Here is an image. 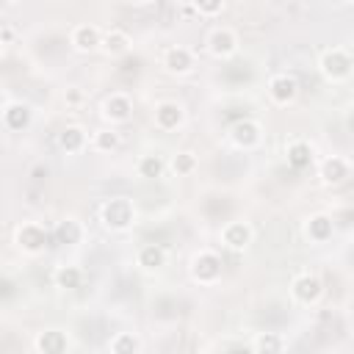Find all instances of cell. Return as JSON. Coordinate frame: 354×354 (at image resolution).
Listing matches in <instances>:
<instances>
[{
  "mask_svg": "<svg viewBox=\"0 0 354 354\" xmlns=\"http://www.w3.org/2000/svg\"><path fill=\"white\" fill-rule=\"evenodd\" d=\"M232 144L241 149H252L260 144V124L254 119H243L232 127Z\"/></svg>",
  "mask_w": 354,
  "mask_h": 354,
  "instance_id": "cell-14",
  "label": "cell"
},
{
  "mask_svg": "<svg viewBox=\"0 0 354 354\" xmlns=\"http://www.w3.org/2000/svg\"><path fill=\"white\" fill-rule=\"evenodd\" d=\"M348 174H351V163L346 158H340V155H329L321 163V180L326 185H340V183L348 180Z\"/></svg>",
  "mask_w": 354,
  "mask_h": 354,
  "instance_id": "cell-11",
  "label": "cell"
},
{
  "mask_svg": "<svg viewBox=\"0 0 354 354\" xmlns=\"http://www.w3.org/2000/svg\"><path fill=\"white\" fill-rule=\"evenodd\" d=\"M163 66L171 72V75H185L194 69V50L183 47V44H174V47H166L163 50Z\"/></svg>",
  "mask_w": 354,
  "mask_h": 354,
  "instance_id": "cell-8",
  "label": "cell"
},
{
  "mask_svg": "<svg viewBox=\"0 0 354 354\" xmlns=\"http://www.w3.org/2000/svg\"><path fill=\"white\" fill-rule=\"evenodd\" d=\"M3 124H6V130H25L30 124V108L25 102H6Z\"/></svg>",
  "mask_w": 354,
  "mask_h": 354,
  "instance_id": "cell-17",
  "label": "cell"
},
{
  "mask_svg": "<svg viewBox=\"0 0 354 354\" xmlns=\"http://www.w3.org/2000/svg\"><path fill=\"white\" fill-rule=\"evenodd\" d=\"M238 50V33L230 25H216L207 36V53L213 58H230Z\"/></svg>",
  "mask_w": 354,
  "mask_h": 354,
  "instance_id": "cell-3",
  "label": "cell"
},
{
  "mask_svg": "<svg viewBox=\"0 0 354 354\" xmlns=\"http://www.w3.org/2000/svg\"><path fill=\"white\" fill-rule=\"evenodd\" d=\"M290 293H293L296 301H301V304H313V301L321 299V293H324V282H321L318 274L304 271V274H299V277L290 282Z\"/></svg>",
  "mask_w": 354,
  "mask_h": 354,
  "instance_id": "cell-4",
  "label": "cell"
},
{
  "mask_svg": "<svg viewBox=\"0 0 354 354\" xmlns=\"http://www.w3.org/2000/svg\"><path fill=\"white\" fill-rule=\"evenodd\" d=\"M307 235L313 238V241H326L329 235H332V218L329 216H313L310 218V224H307Z\"/></svg>",
  "mask_w": 354,
  "mask_h": 354,
  "instance_id": "cell-25",
  "label": "cell"
},
{
  "mask_svg": "<svg viewBox=\"0 0 354 354\" xmlns=\"http://www.w3.org/2000/svg\"><path fill=\"white\" fill-rule=\"evenodd\" d=\"M86 133L80 130V127H66L64 133H61V138H58V144H61V149H66V152H80L83 147H86Z\"/></svg>",
  "mask_w": 354,
  "mask_h": 354,
  "instance_id": "cell-22",
  "label": "cell"
},
{
  "mask_svg": "<svg viewBox=\"0 0 354 354\" xmlns=\"http://www.w3.org/2000/svg\"><path fill=\"white\" fill-rule=\"evenodd\" d=\"M183 119H185V111H183V105L177 100H163V102L155 105V127L174 130V127L183 124Z\"/></svg>",
  "mask_w": 354,
  "mask_h": 354,
  "instance_id": "cell-9",
  "label": "cell"
},
{
  "mask_svg": "<svg viewBox=\"0 0 354 354\" xmlns=\"http://www.w3.org/2000/svg\"><path fill=\"white\" fill-rule=\"evenodd\" d=\"M55 235H58L61 243H80V238H83V227H80V221H75V218H64V221L58 224Z\"/></svg>",
  "mask_w": 354,
  "mask_h": 354,
  "instance_id": "cell-24",
  "label": "cell"
},
{
  "mask_svg": "<svg viewBox=\"0 0 354 354\" xmlns=\"http://www.w3.org/2000/svg\"><path fill=\"white\" fill-rule=\"evenodd\" d=\"M119 133L111 127V130H97L94 136H91V149H97V152H111V149H116L119 147Z\"/></svg>",
  "mask_w": 354,
  "mask_h": 354,
  "instance_id": "cell-23",
  "label": "cell"
},
{
  "mask_svg": "<svg viewBox=\"0 0 354 354\" xmlns=\"http://www.w3.org/2000/svg\"><path fill=\"white\" fill-rule=\"evenodd\" d=\"M102 33H105V30H100L97 25L80 22V25L72 28L69 41H72V47H75L77 53H94V50H100V44H102Z\"/></svg>",
  "mask_w": 354,
  "mask_h": 354,
  "instance_id": "cell-5",
  "label": "cell"
},
{
  "mask_svg": "<svg viewBox=\"0 0 354 354\" xmlns=\"http://www.w3.org/2000/svg\"><path fill=\"white\" fill-rule=\"evenodd\" d=\"M108 348H111V354H138L141 351V340L133 332H116L111 337Z\"/></svg>",
  "mask_w": 354,
  "mask_h": 354,
  "instance_id": "cell-20",
  "label": "cell"
},
{
  "mask_svg": "<svg viewBox=\"0 0 354 354\" xmlns=\"http://www.w3.org/2000/svg\"><path fill=\"white\" fill-rule=\"evenodd\" d=\"M194 11H196V14H205V17H210V14H221V11H224V3H221V0H216V3H196Z\"/></svg>",
  "mask_w": 354,
  "mask_h": 354,
  "instance_id": "cell-29",
  "label": "cell"
},
{
  "mask_svg": "<svg viewBox=\"0 0 354 354\" xmlns=\"http://www.w3.org/2000/svg\"><path fill=\"white\" fill-rule=\"evenodd\" d=\"M130 36L122 30V28H108L105 33H102V44H100V50L105 53V55H111V58H119V55H124L127 50H130Z\"/></svg>",
  "mask_w": 354,
  "mask_h": 354,
  "instance_id": "cell-13",
  "label": "cell"
},
{
  "mask_svg": "<svg viewBox=\"0 0 354 354\" xmlns=\"http://www.w3.org/2000/svg\"><path fill=\"white\" fill-rule=\"evenodd\" d=\"M80 279H83V271L75 268V266H61V268L55 271V282H58V288H77Z\"/></svg>",
  "mask_w": 354,
  "mask_h": 354,
  "instance_id": "cell-28",
  "label": "cell"
},
{
  "mask_svg": "<svg viewBox=\"0 0 354 354\" xmlns=\"http://www.w3.org/2000/svg\"><path fill=\"white\" fill-rule=\"evenodd\" d=\"M254 238V230L246 221H230L221 227V243L232 252H243Z\"/></svg>",
  "mask_w": 354,
  "mask_h": 354,
  "instance_id": "cell-7",
  "label": "cell"
},
{
  "mask_svg": "<svg viewBox=\"0 0 354 354\" xmlns=\"http://www.w3.org/2000/svg\"><path fill=\"white\" fill-rule=\"evenodd\" d=\"M17 241H19V246H22L25 252H41V249L47 246V232H44L41 224L28 221V224H22V227L17 230Z\"/></svg>",
  "mask_w": 354,
  "mask_h": 354,
  "instance_id": "cell-12",
  "label": "cell"
},
{
  "mask_svg": "<svg viewBox=\"0 0 354 354\" xmlns=\"http://www.w3.org/2000/svg\"><path fill=\"white\" fill-rule=\"evenodd\" d=\"M252 351L254 354H285V340L277 332H260L252 340Z\"/></svg>",
  "mask_w": 354,
  "mask_h": 354,
  "instance_id": "cell-18",
  "label": "cell"
},
{
  "mask_svg": "<svg viewBox=\"0 0 354 354\" xmlns=\"http://www.w3.org/2000/svg\"><path fill=\"white\" fill-rule=\"evenodd\" d=\"M194 169H196V155H194V152L183 149V152H177V155L171 158V171H174V174L185 177V174H191Z\"/></svg>",
  "mask_w": 354,
  "mask_h": 354,
  "instance_id": "cell-27",
  "label": "cell"
},
{
  "mask_svg": "<svg viewBox=\"0 0 354 354\" xmlns=\"http://www.w3.org/2000/svg\"><path fill=\"white\" fill-rule=\"evenodd\" d=\"M318 66H321V72H324V77H326V80L337 83V80H346V77L351 75L354 61H351V55H348V50H346V47H329V50H324V53H321Z\"/></svg>",
  "mask_w": 354,
  "mask_h": 354,
  "instance_id": "cell-1",
  "label": "cell"
},
{
  "mask_svg": "<svg viewBox=\"0 0 354 354\" xmlns=\"http://www.w3.org/2000/svg\"><path fill=\"white\" fill-rule=\"evenodd\" d=\"M296 94H299V83H296L293 75L279 72V75H274V77L268 80V97H271L277 105H290V102L296 100Z\"/></svg>",
  "mask_w": 354,
  "mask_h": 354,
  "instance_id": "cell-6",
  "label": "cell"
},
{
  "mask_svg": "<svg viewBox=\"0 0 354 354\" xmlns=\"http://www.w3.org/2000/svg\"><path fill=\"white\" fill-rule=\"evenodd\" d=\"M130 111H133V102H130V97L122 94V91L111 94V97L102 102V113H105L111 122H127V119H130Z\"/></svg>",
  "mask_w": 354,
  "mask_h": 354,
  "instance_id": "cell-15",
  "label": "cell"
},
{
  "mask_svg": "<svg viewBox=\"0 0 354 354\" xmlns=\"http://www.w3.org/2000/svg\"><path fill=\"white\" fill-rule=\"evenodd\" d=\"M166 263V252L158 246V243H144L138 249V266L144 271H158L160 266Z\"/></svg>",
  "mask_w": 354,
  "mask_h": 354,
  "instance_id": "cell-19",
  "label": "cell"
},
{
  "mask_svg": "<svg viewBox=\"0 0 354 354\" xmlns=\"http://www.w3.org/2000/svg\"><path fill=\"white\" fill-rule=\"evenodd\" d=\"M191 274H194V279H199V282H213V279L221 274V260H218V254H216V252H199V254L194 257V263H191Z\"/></svg>",
  "mask_w": 354,
  "mask_h": 354,
  "instance_id": "cell-10",
  "label": "cell"
},
{
  "mask_svg": "<svg viewBox=\"0 0 354 354\" xmlns=\"http://www.w3.org/2000/svg\"><path fill=\"white\" fill-rule=\"evenodd\" d=\"M100 216H102L105 227H111V230H127V227H133V221H136V207H133L130 199L113 196V199H108V202L102 205Z\"/></svg>",
  "mask_w": 354,
  "mask_h": 354,
  "instance_id": "cell-2",
  "label": "cell"
},
{
  "mask_svg": "<svg viewBox=\"0 0 354 354\" xmlns=\"http://www.w3.org/2000/svg\"><path fill=\"white\" fill-rule=\"evenodd\" d=\"M66 346H69V340L61 329H44L36 335V348L41 354H66Z\"/></svg>",
  "mask_w": 354,
  "mask_h": 354,
  "instance_id": "cell-16",
  "label": "cell"
},
{
  "mask_svg": "<svg viewBox=\"0 0 354 354\" xmlns=\"http://www.w3.org/2000/svg\"><path fill=\"white\" fill-rule=\"evenodd\" d=\"M288 163L296 166V169L310 166V163H313V147H310L307 141H301V138L290 141V144H288Z\"/></svg>",
  "mask_w": 354,
  "mask_h": 354,
  "instance_id": "cell-21",
  "label": "cell"
},
{
  "mask_svg": "<svg viewBox=\"0 0 354 354\" xmlns=\"http://www.w3.org/2000/svg\"><path fill=\"white\" fill-rule=\"evenodd\" d=\"M163 169H166V163H163V158H158V155H144V158L138 160V174H141V177L155 180V177L163 174Z\"/></svg>",
  "mask_w": 354,
  "mask_h": 354,
  "instance_id": "cell-26",
  "label": "cell"
}]
</instances>
